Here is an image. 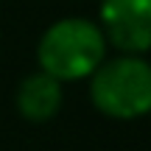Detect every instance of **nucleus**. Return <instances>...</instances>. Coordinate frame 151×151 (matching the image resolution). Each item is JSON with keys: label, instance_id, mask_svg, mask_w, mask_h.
Listing matches in <instances>:
<instances>
[{"label": "nucleus", "instance_id": "nucleus-1", "mask_svg": "<svg viewBox=\"0 0 151 151\" xmlns=\"http://www.w3.org/2000/svg\"><path fill=\"white\" fill-rule=\"evenodd\" d=\"M109 45L101 25L87 17H62L50 22L37 42V65L62 84L84 81L106 59Z\"/></svg>", "mask_w": 151, "mask_h": 151}, {"label": "nucleus", "instance_id": "nucleus-4", "mask_svg": "<svg viewBox=\"0 0 151 151\" xmlns=\"http://www.w3.org/2000/svg\"><path fill=\"white\" fill-rule=\"evenodd\" d=\"M65 104V84L45 70H34L17 84L14 92V106L22 120L28 123H48L62 112Z\"/></svg>", "mask_w": 151, "mask_h": 151}, {"label": "nucleus", "instance_id": "nucleus-3", "mask_svg": "<svg viewBox=\"0 0 151 151\" xmlns=\"http://www.w3.org/2000/svg\"><path fill=\"white\" fill-rule=\"evenodd\" d=\"M95 22L118 53L151 50V0H101Z\"/></svg>", "mask_w": 151, "mask_h": 151}, {"label": "nucleus", "instance_id": "nucleus-2", "mask_svg": "<svg viewBox=\"0 0 151 151\" xmlns=\"http://www.w3.org/2000/svg\"><path fill=\"white\" fill-rule=\"evenodd\" d=\"M90 101L104 118L137 120L151 115V62L140 53L104 59L90 76Z\"/></svg>", "mask_w": 151, "mask_h": 151}]
</instances>
